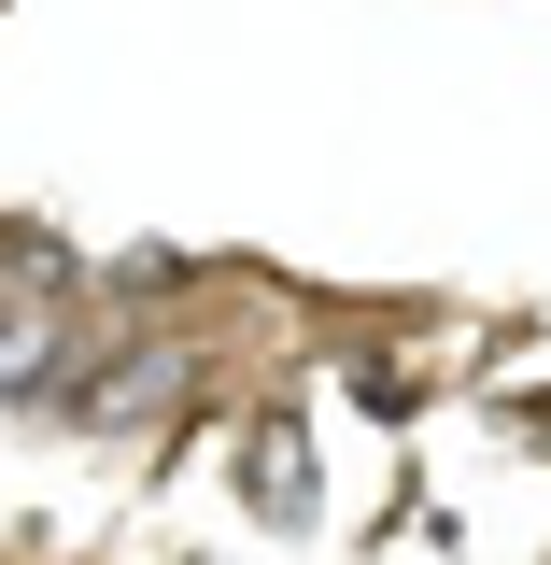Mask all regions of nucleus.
<instances>
[{
  "instance_id": "obj_1",
  "label": "nucleus",
  "mask_w": 551,
  "mask_h": 565,
  "mask_svg": "<svg viewBox=\"0 0 551 565\" xmlns=\"http://www.w3.org/2000/svg\"><path fill=\"white\" fill-rule=\"evenodd\" d=\"M170 382H184V353H170V340H156V353H128V367H85V382H71V424H141Z\"/></svg>"
},
{
  "instance_id": "obj_3",
  "label": "nucleus",
  "mask_w": 551,
  "mask_h": 565,
  "mask_svg": "<svg viewBox=\"0 0 551 565\" xmlns=\"http://www.w3.org/2000/svg\"><path fill=\"white\" fill-rule=\"evenodd\" d=\"M29 382H71L57 326H43V311H0V396H29Z\"/></svg>"
},
{
  "instance_id": "obj_2",
  "label": "nucleus",
  "mask_w": 551,
  "mask_h": 565,
  "mask_svg": "<svg viewBox=\"0 0 551 565\" xmlns=\"http://www.w3.org/2000/svg\"><path fill=\"white\" fill-rule=\"evenodd\" d=\"M255 494H269V523H297L311 509V452H297V411L255 424Z\"/></svg>"
}]
</instances>
